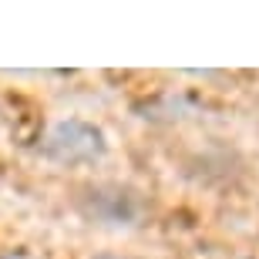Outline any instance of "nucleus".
I'll list each match as a JSON object with an SVG mask.
<instances>
[{
    "mask_svg": "<svg viewBox=\"0 0 259 259\" xmlns=\"http://www.w3.org/2000/svg\"><path fill=\"white\" fill-rule=\"evenodd\" d=\"M105 135L101 128L88 125L81 118H67V121H58L51 128L48 142H44V155L54 158L61 165H81V162H95L105 155Z\"/></svg>",
    "mask_w": 259,
    "mask_h": 259,
    "instance_id": "obj_1",
    "label": "nucleus"
},
{
    "mask_svg": "<svg viewBox=\"0 0 259 259\" xmlns=\"http://www.w3.org/2000/svg\"><path fill=\"white\" fill-rule=\"evenodd\" d=\"M95 259H132V256H115V252H105V256H95Z\"/></svg>",
    "mask_w": 259,
    "mask_h": 259,
    "instance_id": "obj_2",
    "label": "nucleus"
}]
</instances>
